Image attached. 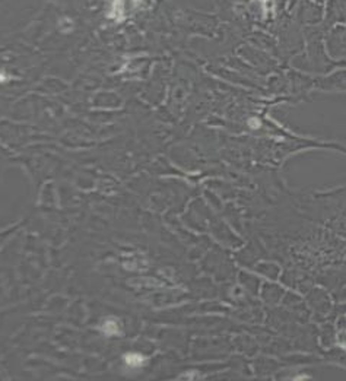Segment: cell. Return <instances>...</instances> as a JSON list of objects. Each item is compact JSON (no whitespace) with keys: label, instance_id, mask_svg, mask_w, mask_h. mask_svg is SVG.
I'll use <instances>...</instances> for the list:
<instances>
[{"label":"cell","instance_id":"1","mask_svg":"<svg viewBox=\"0 0 346 381\" xmlns=\"http://www.w3.org/2000/svg\"><path fill=\"white\" fill-rule=\"evenodd\" d=\"M126 362H128L129 365H132V367H137V365H140V364L143 362V359H142L140 355L130 354L126 356Z\"/></svg>","mask_w":346,"mask_h":381}]
</instances>
